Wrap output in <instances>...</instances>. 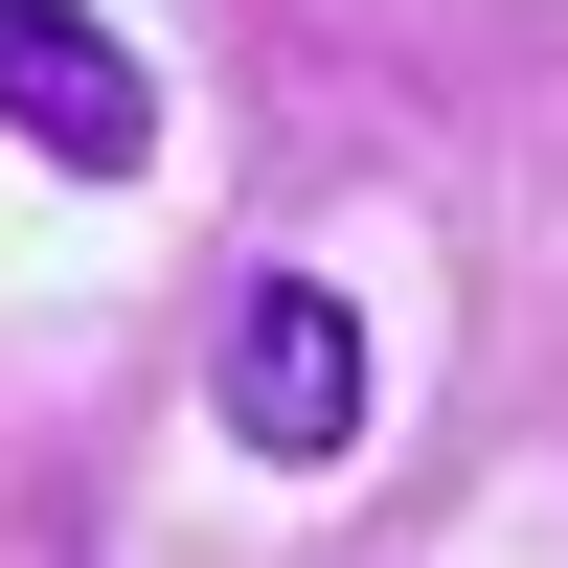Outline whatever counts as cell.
Instances as JSON below:
<instances>
[{
	"label": "cell",
	"mask_w": 568,
	"mask_h": 568,
	"mask_svg": "<svg viewBox=\"0 0 568 568\" xmlns=\"http://www.w3.org/2000/svg\"><path fill=\"white\" fill-rule=\"evenodd\" d=\"M227 433H251L273 478H318V455L364 433V296L342 273H251V318H227Z\"/></svg>",
	"instance_id": "6da1fadb"
},
{
	"label": "cell",
	"mask_w": 568,
	"mask_h": 568,
	"mask_svg": "<svg viewBox=\"0 0 568 568\" xmlns=\"http://www.w3.org/2000/svg\"><path fill=\"white\" fill-rule=\"evenodd\" d=\"M0 136H45L69 182H136L160 160V69H136L91 0H0Z\"/></svg>",
	"instance_id": "7a4b0ae2"
}]
</instances>
